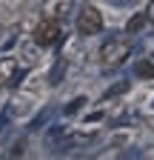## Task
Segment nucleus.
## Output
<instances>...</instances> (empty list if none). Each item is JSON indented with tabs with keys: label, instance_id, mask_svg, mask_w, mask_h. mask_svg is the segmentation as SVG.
<instances>
[{
	"label": "nucleus",
	"instance_id": "1",
	"mask_svg": "<svg viewBox=\"0 0 154 160\" xmlns=\"http://www.w3.org/2000/svg\"><path fill=\"white\" fill-rule=\"evenodd\" d=\"M77 32L80 34H100L103 32V17H100V12L94 9V6H86V9H80V14H77Z\"/></svg>",
	"mask_w": 154,
	"mask_h": 160
},
{
	"label": "nucleus",
	"instance_id": "2",
	"mask_svg": "<svg viewBox=\"0 0 154 160\" xmlns=\"http://www.w3.org/2000/svg\"><path fill=\"white\" fill-rule=\"evenodd\" d=\"M23 77H26V69L17 66V60L0 57V89H3V86H17Z\"/></svg>",
	"mask_w": 154,
	"mask_h": 160
},
{
	"label": "nucleus",
	"instance_id": "3",
	"mask_svg": "<svg viewBox=\"0 0 154 160\" xmlns=\"http://www.w3.org/2000/svg\"><path fill=\"white\" fill-rule=\"evenodd\" d=\"M128 54H131V46L123 43V40H114V37H111L108 43L103 46V63H106V66H120Z\"/></svg>",
	"mask_w": 154,
	"mask_h": 160
},
{
	"label": "nucleus",
	"instance_id": "4",
	"mask_svg": "<svg viewBox=\"0 0 154 160\" xmlns=\"http://www.w3.org/2000/svg\"><path fill=\"white\" fill-rule=\"evenodd\" d=\"M63 37V29H60V20H54V17H49L46 23L40 26V32H37V43L40 46H54L57 40Z\"/></svg>",
	"mask_w": 154,
	"mask_h": 160
},
{
	"label": "nucleus",
	"instance_id": "5",
	"mask_svg": "<svg viewBox=\"0 0 154 160\" xmlns=\"http://www.w3.org/2000/svg\"><path fill=\"white\" fill-rule=\"evenodd\" d=\"M74 9V0H46V17H54V20H63L69 12Z\"/></svg>",
	"mask_w": 154,
	"mask_h": 160
},
{
	"label": "nucleus",
	"instance_id": "6",
	"mask_svg": "<svg viewBox=\"0 0 154 160\" xmlns=\"http://www.w3.org/2000/svg\"><path fill=\"white\" fill-rule=\"evenodd\" d=\"M120 154H123V149H120V146H108V149L97 152L91 160H120Z\"/></svg>",
	"mask_w": 154,
	"mask_h": 160
},
{
	"label": "nucleus",
	"instance_id": "7",
	"mask_svg": "<svg viewBox=\"0 0 154 160\" xmlns=\"http://www.w3.org/2000/svg\"><path fill=\"white\" fill-rule=\"evenodd\" d=\"M146 20H148L146 14H134V17L128 20V23H126V32H128V34H137V32H143V26H146Z\"/></svg>",
	"mask_w": 154,
	"mask_h": 160
},
{
	"label": "nucleus",
	"instance_id": "8",
	"mask_svg": "<svg viewBox=\"0 0 154 160\" xmlns=\"http://www.w3.org/2000/svg\"><path fill=\"white\" fill-rule=\"evenodd\" d=\"M63 77H66V63H63V60H57L54 69H51V74H49V83H51V86H57Z\"/></svg>",
	"mask_w": 154,
	"mask_h": 160
},
{
	"label": "nucleus",
	"instance_id": "9",
	"mask_svg": "<svg viewBox=\"0 0 154 160\" xmlns=\"http://www.w3.org/2000/svg\"><path fill=\"white\" fill-rule=\"evenodd\" d=\"M86 106V97H74L71 100V103H66V109H63V114H77V112H80Z\"/></svg>",
	"mask_w": 154,
	"mask_h": 160
},
{
	"label": "nucleus",
	"instance_id": "10",
	"mask_svg": "<svg viewBox=\"0 0 154 160\" xmlns=\"http://www.w3.org/2000/svg\"><path fill=\"white\" fill-rule=\"evenodd\" d=\"M137 77H154V63L140 60V63H137Z\"/></svg>",
	"mask_w": 154,
	"mask_h": 160
},
{
	"label": "nucleus",
	"instance_id": "11",
	"mask_svg": "<svg viewBox=\"0 0 154 160\" xmlns=\"http://www.w3.org/2000/svg\"><path fill=\"white\" fill-rule=\"evenodd\" d=\"M126 89H128V80H120V83H114V86L106 92V100H108V97H120Z\"/></svg>",
	"mask_w": 154,
	"mask_h": 160
},
{
	"label": "nucleus",
	"instance_id": "12",
	"mask_svg": "<svg viewBox=\"0 0 154 160\" xmlns=\"http://www.w3.org/2000/svg\"><path fill=\"white\" fill-rule=\"evenodd\" d=\"M60 137H63V129H60V126L51 129V132H49V137H46V146H51V149H54L57 143H60Z\"/></svg>",
	"mask_w": 154,
	"mask_h": 160
},
{
	"label": "nucleus",
	"instance_id": "13",
	"mask_svg": "<svg viewBox=\"0 0 154 160\" xmlns=\"http://www.w3.org/2000/svg\"><path fill=\"white\" fill-rule=\"evenodd\" d=\"M9 123H12V106H3V112H0V132H3Z\"/></svg>",
	"mask_w": 154,
	"mask_h": 160
},
{
	"label": "nucleus",
	"instance_id": "14",
	"mask_svg": "<svg viewBox=\"0 0 154 160\" xmlns=\"http://www.w3.org/2000/svg\"><path fill=\"white\" fill-rule=\"evenodd\" d=\"M46 120H49V112H43L40 117H37V120H34V123H31V129H40V126L46 123Z\"/></svg>",
	"mask_w": 154,
	"mask_h": 160
},
{
	"label": "nucleus",
	"instance_id": "15",
	"mask_svg": "<svg viewBox=\"0 0 154 160\" xmlns=\"http://www.w3.org/2000/svg\"><path fill=\"white\" fill-rule=\"evenodd\" d=\"M146 17L151 20V23H154V0H151V6H148V12H146Z\"/></svg>",
	"mask_w": 154,
	"mask_h": 160
},
{
	"label": "nucleus",
	"instance_id": "16",
	"mask_svg": "<svg viewBox=\"0 0 154 160\" xmlns=\"http://www.w3.org/2000/svg\"><path fill=\"white\" fill-rule=\"evenodd\" d=\"M120 3H128V0H120Z\"/></svg>",
	"mask_w": 154,
	"mask_h": 160
}]
</instances>
